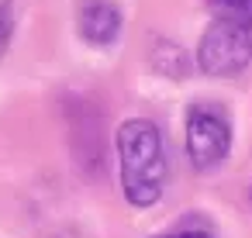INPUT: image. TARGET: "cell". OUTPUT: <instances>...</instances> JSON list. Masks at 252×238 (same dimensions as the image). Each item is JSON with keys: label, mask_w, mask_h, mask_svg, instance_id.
Segmentation results:
<instances>
[{"label": "cell", "mask_w": 252, "mask_h": 238, "mask_svg": "<svg viewBox=\"0 0 252 238\" xmlns=\"http://www.w3.org/2000/svg\"><path fill=\"white\" fill-rule=\"evenodd\" d=\"M118 162H121V190L135 207H152L169 179L166 138L156 121L131 118L118 128Z\"/></svg>", "instance_id": "1"}, {"label": "cell", "mask_w": 252, "mask_h": 238, "mask_svg": "<svg viewBox=\"0 0 252 238\" xmlns=\"http://www.w3.org/2000/svg\"><path fill=\"white\" fill-rule=\"evenodd\" d=\"M228 149H231L228 114L211 100H197L187 114V155H190L193 169H200V173L218 169L228 159Z\"/></svg>", "instance_id": "2"}, {"label": "cell", "mask_w": 252, "mask_h": 238, "mask_svg": "<svg viewBox=\"0 0 252 238\" xmlns=\"http://www.w3.org/2000/svg\"><path fill=\"white\" fill-rule=\"evenodd\" d=\"M252 62V31L214 21L197 42V66L207 76H238Z\"/></svg>", "instance_id": "3"}, {"label": "cell", "mask_w": 252, "mask_h": 238, "mask_svg": "<svg viewBox=\"0 0 252 238\" xmlns=\"http://www.w3.org/2000/svg\"><path fill=\"white\" fill-rule=\"evenodd\" d=\"M76 28L90 45H111L121 35V11L111 0H80Z\"/></svg>", "instance_id": "4"}, {"label": "cell", "mask_w": 252, "mask_h": 238, "mask_svg": "<svg viewBox=\"0 0 252 238\" xmlns=\"http://www.w3.org/2000/svg\"><path fill=\"white\" fill-rule=\"evenodd\" d=\"M204 4L214 14V21L252 31V0H204Z\"/></svg>", "instance_id": "5"}, {"label": "cell", "mask_w": 252, "mask_h": 238, "mask_svg": "<svg viewBox=\"0 0 252 238\" xmlns=\"http://www.w3.org/2000/svg\"><path fill=\"white\" fill-rule=\"evenodd\" d=\"M14 31V0H0V52L7 49Z\"/></svg>", "instance_id": "6"}, {"label": "cell", "mask_w": 252, "mask_h": 238, "mask_svg": "<svg viewBox=\"0 0 252 238\" xmlns=\"http://www.w3.org/2000/svg\"><path fill=\"white\" fill-rule=\"evenodd\" d=\"M156 238H214L207 228H176V231H166V235H156Z\"/></svg>", "instance_id": "7"}, {"label": "cell", "mask_w": 252, "mask_h": 238, "mask_svg": "<svg viewBox=\"0 0 252 238\" xmlns=\"http://www.w3.org/2000/svg\"><path fill=\"white\" fill-rule=\"evenodd\" d=\"M249 204H252V179H249Z\"/></svg>", "instance_id": "8"}]
</instances>
